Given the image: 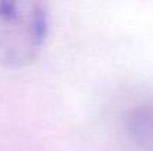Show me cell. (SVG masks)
Here are the masks:
<instances>
[{"label": "cell", "instance_id": "obj_1", "mask_svg": "<svg viewBox=\"0 0 153 151\" xmlns=\"http://www.w3.org/2000/svg\"><path fill=\"white\" fill-rule=\"evenodd\" d=\"M48 31V13L31 0H0V64L19 67L33 61Z\"/></svg>", "mask_w": 153, "mask_h": 151}]
</instances>
